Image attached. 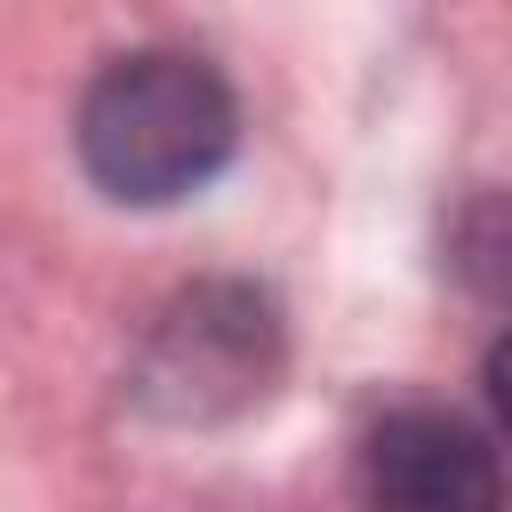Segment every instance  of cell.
Returning <instances> with one entry per match:
<instances>
[{"instance_id": "6da1fadb", "label": "cell", "mask_w": 512, "mask_h": 512, "mask_svg": "<svg viewBox=\"0 0 512 512\" xmlns=\"http://www.w3.org/2000/svg\"><path fill=\"white\" fill-rule=\"evenodd\" d=\"M72 152L120 208H176L208 192L240 152V96L200 48H128L80 88Z\"/></svg>"}, {"instance_id": "7a4b0ae2", "label": "cell", "mask_w": 512, "mask_h": 512, "mask_svg": "<svg viewBox=\"0 0 512 512\" xmlns=\"http://www.w3.org/2000/svg\"><path fill=\"white\" fill-rule=\"evenodd\" d=\"M288 360V328L272 288L256 280H192L176 288L128 368V400L152 424H224L272 392Z\"/></svg>"}, {"instance_id": "3957f363", "label": "cell", "mask_w": 512, "mask_h": 512, "mask_svg": "<svg viewBox=\"0 0 512 512\" xmlns=\"http://www.w3.org/2000/svg\"><path fill=\"white\" fill-rule=\"evenodd\" d=\"M360 512H504V448L496 424L464 408H384L352 448Z\"/></svg>"}]
</instances>
